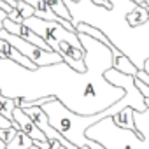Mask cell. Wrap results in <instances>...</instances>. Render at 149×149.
Listing matches in <instances>:
<instances>
[{
	"label": "cell",
	"instance_id": "1",
	"mask_svg": "<svg viewBox=\"0 0 149 149\" xmlns=\"http://www.w3.org/2000/svg\"><path fill=\"white\" fill-rule=\"evenodd\" d=\"M77 37L84 49L86 72H76L63 61L28 70L0 56V95L21 98L25 104L51 97L79 116H93L112 107L125 97L121 88L109 84L104 77L112 68V53L84 33Z\"/></svg>",
	"mask_w": 149,
	"mask_h": 149
},
{
	"label": "cell",
	"instance_id": "2",
	"mask_svg": "<svg viewBox=\"0 0 149 149\" xmlns=\"http://www.w3.org/2000/svg\"><path fill=\"white\" fill-rule=\"evenodd\" d=\"M135 132L119 128L112 118H104L86 130V137L104 149H149V111H133Z\"/></svg>",
	"mask_w": 149,
	"mask_h": 149
},
{
	"label": "cell",
	"instance_id": "3",
	"mask_svg": "<svg viewBox=\"0 0 149 149\" xmlns=\"http://www.w3.org/2000/svg\"><path fill=\"white\" fill-rule=\"evenodd\" d=\"M23 25L32 30L35 35H39L56 54L61 56L63 63H67L76 72H86L84 65V49L81 46V40L77 33H72L67 28H63L56 21H42L37 18L23 19Z\"/></svg>",
	"mask_w": 149,
	"mask_h": 149
},
{
	"label": "cell",
	"instance_id": "4",
	"mask_svg": "<svg viewBox=\"0 0 149 149\" xmlns=\"http://www.w3.org/2000/svg\"><path fill=\"white\" fill-rule=\"evenodd\" d=\"M13 126L14 128H18L19 132H23L28 139H32L33 142H47L46 140V137H44V133L33 125V121L25 114V111L23 109H19V107H14V111H13Z\"/></svg>",
	"mask_w": 149,
	"mask_h": 149
},
{
	"label": "cell",
	"instance_id": "5",
	"mask_svg": "<svg viewBox=\"0 0 149 149\" xmlns=\"http://www.w3.org/2000/svg\"><path fill=\"white\" fill-rule=\"evenodd\" d=\"M25 4H28L33 9V18L42 19V21H60V18L54 16V13L49 9V6L44 2V0H23Z\"/></svg>",
	"mask_w": 149,
	"mask_h": 149
},
{
	"label": "cell",
	"instance_id": "6",
	"mask_svg": "<svg viewBox=\"0 0 149 149\" xmlns=\"http://www.w3.org/2000/svg\"><path fill=\"white\" fill-rule=\"evenodd\" d=\"M111 118H112V123H114L116 126L135 132V125H133V109H132V107H125L123 111H119L118 114H114V116H111Z\"/></svg>",
	"mask_w": 149,
	"mask_h": 149
},
{
	"label": "cell",
	"instance_id": "7",
	"mask_svg": "<svg viewBox=\"0 0 149 149\" xmlns=\"http://www.w3.org/2000/svg\"><path fill=\"white\" fill-rule=\"evenodd\" d=\"M44 2L49 6V9L54 13L56 18L72 23V16H70V13H68V9H67V6H65L63 0H44Z\"/></svg>",
	"mask_w": 149,
	"mask_h": 149
},
{
	"label": "cell",
	"instance_id": "8",
	"mask_svg": "<svg viewBox=\"0 0 149 149\" xmlns=\"http://www.w3.org/2000/svg\"><path fill=\"white\" fill-rule=\"evenodd\" d=\"M112 68L118 70V72H121V74H125V76H133V77H135V74L139 72L135 68V65L125 54L119 56V58H116V60H112Z\"/></svg>",
	"mask_w": 149,
	"mask_h": 149
},
{
	"label": "cell",
	"instance_id": "9",
	"mask_svg": "<svg viewBox=\"0 0 149 149\" xmlns=\"http://www.w3.org/2000/svg\"><path fill=\"white\" fill-rule=\"evenodd\" d=\"M147 18H149L147 9H146V7H140V6H137L133 11L126 13V16H125V19H126V23H128L130 26L142 25V23H146V21H147Z\"/></svg>",
	"mask_w": 149,
	"mask_h": 149
},
{
	"label": "cell",
	"instance_id": "10",
	"mask_svg": "<svg viewBox=\"0 0 149 149\" xmlns=\"http://www.w3.org/2000/svg\"><path fill=\"white\" fill-rule=\"evenodd\" d=\"M33 147V142L32 139H28L23 132H16V135L13 137V140L9 144H6V149H30Z\"/></svg>",
	"mask_w": 149,
	"mask_h": 149
},
{
	"label": "cell",
	"instance_id": "11",
	"mask_svg": "<svg viewBox=\"0 0 149 149\" xmlns=\"http://www.w3.org/2000/svg\"><path fill=\"white\" fill-rule=\"evenodd\" d=\"M14 100L13 98H6L0 95V116L6 118L7 121L13 123V111H14Z\"/></svg>",
	"mask_w": 149,
	"mask_h": 149
},
{
	"label": "cell",
	"instance_id": "12",
	"mask_svg": "<svg viewBox=\"0 0 149 149\" xmlns=\"http://www.w3.org/2000/svg\"><path fill=\"white\" fill-rule=\"evenodd\" d=\"M16 11H18V14L21 16V19H28V18L33 16V9H32L28 4H25L23 0L16 4Z\"/></svg>",
	"mask_w": 149,
	"mask_h": 149
},
{
	"label": "cell",
	"instance_id": "13",
	"mask_svg": "<svg viewBox=\"0 0 149 149\" xmlns=\"http://www.w3.org/2000/svg\"><path fill=\"white\" fill-rule=\"evenodd\" d=\"M135 88L139 90V93H140L144 98H149V86H147L146 83H142L140 79H137V77H135Z\"/></svg>",
	"mask_w": 149,
	"mask_h": 149
},
{
	"label": "cell",
	"instance_id": "14",
	"mask_svg": "<svg viewBox=\"0 0 149 149\" xmlns=\"http://www.w3.org/2000/svg\"><path fill=\"white\" fill-rule=\"evenodd\" d=\"M135 77H137V79H140L142 83H146V84L149 86V76H147V74H146L144 70H139V72L135 74Z\"/></svg>",
	"mask_w": 149,
	"mask_h": 149
},
{
	"label": "cell",
	"instance_id": "15",
	"mask_svg": "<svg viewBox=\"0 0 149 149\" xmlns=\"http://www.w3.org/2000/svg\"><path fill=\"white\" fill-rule=\"evenodd\" d=\"M0 128H2V130H9V128H13V123H11V121H7L6 118L0 116Z\"/></svg>",
	"mask_w": 149,
	"mask_h": 149
},
{
	"label": "cell",
	"instance_id": "16",
	"mask_svg": "<svg viewBox=\"0 0 149 149\" xmlns=\"http://www.w3.org/2000/svg\"><path fill=\"white\" fill-rule=\"evenodd\" d=\"M7 19V14L2 11V9H0V30H2V26H4V21Z\"/></svg>",
	"mask_w": 149,
	"mask_h": 149
},
{
	"label": "cell",
	"instance_id": "17",
	"mask_svg": "<svg viewBox=\"0 0 149 149\" xmlns=\"http://www.w3.org/2000/svg\"><path fill=\"white\" fill-rule=\"evenodd\" d=\"M142 70L149 76V60H146V61H144V68H142Z\"/></svg>",
	"mask_w": 149,
	"mask_h": 149
},
{
	"label": "cell",
	"instance_id": "18",
	"mask_svg": "<svg viewBox=\"0 0 149 149\" xmlns=\"http://www.w3.org/2000/svg\"><path fill=\"white\" fill-rule=\"evenodd\" d=\"M144 104H146V109L149 111V98H144Z\"/></svg>",
	"mask_w": 149,
	"mask_h": 149
},
{
	"label": "cell",
	"instance_id": "19",
	"mask_svg": "<svg viewBox=\"0 0 149 149\" xmlns=\"http://www.w3.org/2000/svg\"><path fill=\"white\" fill-rule=\"evenodd\" d=\"M58 149H65V147H61V146H60V147H58Z\"/></svg>",
	"mask_w": 149,
	"mask_h": 149
},
{
	"label": "cell",
	"instance_id": "20",
	"mask_svg": "<svg viewBox=\"0 0 149 149\" xmlns=\"http://www.w3.org/2000/svg\"><path fill=\"white\" fill-rule=\"evenodd\" d=\"M30 149H39V147H30Z\"/></svg>",
	"mask_w": 149,
	"mask_h": 149
},
{
	"label": "cell",
	"instance_id": "21",
	"mask_svg": "<svg viewBox=\"0 0 149 149\" xmlns=\"http://www.w3.org/2000/svg\"><path fill=\"white\" fill-rule=\"evenodd\" d=\"M70 2H77V0H70Z\"/></svg>",
	"mask_w": 149,
	"mask_h": 149
},
{
	"label": "cell",
	"instance_id": "22",
	"mask_svg": "<svg viewBox=\"0 0 149 149\" xmlns=\"http://www.w3.org/2000/svg\"><path fill=\"white\" fill-rule=\"evenodd\" d=\"M14 2H21V0H14Z\"/></svg>",
	"mask_w": 149,
	"mask_h": 149
},
{
	"label": "cell",
	"instance_id": "23",
	"mask_svg": "<svg viewBox=\"0 0 149 149\" xmlns=\"http://www.w3.org/2000/svg\"><path fill=\"white\" fill-rule=\"evenodd\" d=\"M81 149H88V147H81Z\"/></svg>",
	"mask_w": 149,
	"mask_h": 149
}]
</instances>
